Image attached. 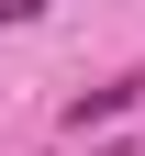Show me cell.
Here are the masks:
<instances>
[{
  "mask_svg": "<svg viewBox=\"0 0 145 156\" xmlns=\"http://www.w3.org/2000/svg\"><path fill=\"white\" fill-rule=\"evenodd\" d=\"M34 11H45V0H0V34H11V23H34Z\"/></svg>",
  "mask_w": 145,
  "mask_h": 156,
  "instance_id": "7a4b0ae2",
  "label": "cell"
},
{
  "mask_svg": "<svg viewBox=\"0 0 145 156\" xmlns=\"http://www.w3.org/2000/svg\"><path fill=\"white\" fill-rule=\"evenodd\" d=\"M100 156H134V145H100Z\"/></svg>",
  "mask_w": 145,
  "mask_h": 156,
  "instance_id": "3957f363",
  "label": "cell"
},
{
  "mask_svg": "<svg viewBox=\"0 0 145 156\" xmlns=\"http://www.w3.org/2000/svg\"><path fill=\"white\" fill-rule=\"evenodd\" d=\"M134 101H145V67H123V78H100V89H78V112H67V123H78V134H89V123H123Z\"/></svg>",
  "mask_w": 145,
  "mask_h": 156,
  "instance_id": "6da1fadb",
  "label": "cell"
}]
</instances>
